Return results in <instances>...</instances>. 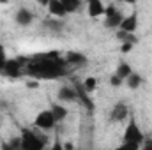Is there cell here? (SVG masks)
I'll use <instances>...</instances> for the list:
<instances>
[{
  "mask_svg": "<svg viewBox=\"0 0 152 150\" xmlns=\"http://www.w3.org/2000/svg\"><path fill=\"white\" fill-rule=\"evenodd\" d=\"M5 53H4V48L0 46V71H2V67H4V64H5Z\"/></svg>",
  "mask_w": 152,
  "mask_h": 150,
  "instance_id": "cell-21",
  "label": "cell"
},
{
  "mask_svg": "<svg viewBox=\"0 0 152 150\" xmlns=\"http://www.w3.org/2000/svg\"><path fill=\"white\" fill-rule=\"evenodd\" d=\"M2 73L9 78H18L21 74V62L20 60H12V58H7L4 67H2Z\"/></svg>",
  "mask_w": 152,
  "mask_h": 150,
  "instance_id": "cell-8",
  "label": "cell"
},
{
  "mask_svg": "<svg viewBox=\"0 0 152 150\" xmlns=\"http://www.w3.org/2000/svg\"><path fill=\"white\" fill-rule=\"evenodd\" d=\"M51 111L55 115L57 122H64V120L67 118V115H69V110H67L64 104H53V106H51Z\"/></svg>",
  "mask_w": 152,
  "mask_h": 150,
  "instance_id": "cell-13",
  "label": "cell"
},
{
  "mask_svg": "<svg viewBox=\"0 0 152 150\" xmlns=\"http://www.w3.org/2000/svg\"><path fill=\"white\" fill-rule=\"evenodd\" d=\"M44 145H46V141L42 140L41 134H37L32 129H23V133H21V147L23 149L37 150V149H42Z\"/></svg>",
  "mask_w": 152,
  "mask_h": 150,
  "instance_id": "cell-4",
  "label": "cell"
},
{
  "mask_svg": "<svg viewBox=\"0 0 152 150\" xmlns=\"http://www.w3.org/2000/svg\"><path fill=\"white\" fill-rule=\"evenodd\" d=\"M48 2H50V0H36V4L41 5V7H46V5H48Z\"/></svg>",
  "mask_w": 152,
  "mask_h": 150,
  "instance_id": "cell-22",
  "label": "cell"
},
{
  "mask_svg": "<svg viewBox=\"0 0 152 150\" xmlns=\"http://www.w3.org/2000/svg\"><path fill=\"white\" fill-rule=\"evenodd\" d=\"M96 88H97V78H94V76L85 78V81H83V92L85 94H92Z\"/></svg>",
  "mask_w": 152,
  "mask_h": 150,
  "instance_id": "cell-17",
  "label": "cell"
},
{
  "mask_svg": "<svg viewBox=\"0 0 152 150\" xmlns=\"http://www.w3.org/2000/svg\"><path fill=\"white\" fill-rule=\"evenodd\" d=\"M110 117H112L113 122H124V120L129 117V108H127V104H124V103H117V104H113Z\"/></svg>",
  "mask_w": 152,
  "mask_h": 150,
  "instance_id": "cell-10",
  "label": "cell"
},
{
  "mask_svg": "<svg viewBox=\"0 0 152 150\" xmlns=\"http://www.w3.org/2000/svg\"><path fill=\"white\" fill-rule=\"evenodd\" d=\"M120 50H122V53H129V51L133 50V42H129V41H126V42L122 44V48H120Z\"/></svg>",
  "mask_w": 152,
  "mask_h": 150,
  "instance_id": "cell-20",
  "label": "cell"
},
{
  "mask_svg": "<svg viewBox=\"0 0 152 150\" xmlns=\"http://www.w3.org/2000/svg\"><path fill=\"white\" fill-rule=\"evenodd\" d=\"M57 124L58 122H57L55 115L51 111V108L50 110H41L34 118V127L39 129V131H51V129H55Z\"/></svg>",
  "mask_w": 152,
  "mask_h": 150,
  "instance_id": "cell-3",
  "label": "cell"
},
{
  "mask_svg": "<svg viewBox=\"0 0 152 150\" xmlns=\"http://www.w3.org/2000/svg\"><path fill=\"white\" fill-rule=\"evenodd\" d=\"M136 28H138V14L136 12H133L129 16H124L120 25H118V30L126 32V34H134Z\"/></svg>",
  "mask_w": 152,
  "mask_h": 150,
  "instance_id": "cell-6",
  "label": "cell"
},
{
  "mask_svg": "<svg viewBox=\"0 0 152 150\" xmlns=\"http://www.w3.org/2000/svg\"><path fill=\"white\" fill-rule=\"evenodd\" d=\"M122 18H124V14L118 9H115L113 5H110V7L104 9V25L108 28H118Z\"/></svg>",
  "mask_w": 152,
  "mask_h": 150,
  "instance_id": "cell-5",
  "label": "cell"
},
{
  "mask_svg": "<svg viewBox=\"0 0 152 150\" xmlns=\"http://www.w3.org/2000/svg\"><path fill=\"white\" fill-rule=\"evenodd\" d=\"M28 73L37 78H55V76H60L64 73V67L60 66V62L57 60H51L48 57L44 58H37V60H32L28 66H27Z\"/></svg>",
  "mask_w": 152,
  "mask_h": 150,
  "instance_id": "cell-1",
  "label": "cell"
},
{
  "mask_svg": "<svg viewBox=\"0 0 152 150\" xmlns=\"http://www.w3.org/2000/svg\"><path fill=\"white\" fill-rule=\"evenodd\" d=\"M131 73H133V69H131V66H129V64H126V62L118 64V66H117V71H115V74L120 76L124 81H126V78L131 74Z\"/></svg>",
  "mask_w": 152,
  "mask_h": 150,
  "instance_id": "cell-18",
  "label": "cell"
},
{
  "mask_svg": "<svg viewBox=\"0 0 152 150\" xmlns=\"http://www.w3.org/2000/svg\"><path fill=\"white\" fill-rule=\"evenodd\" d=\"M66 62H67L69 66H83V64L87 62V58H85L81 53H75V51H71V53L67 55Z\"/></svg>",
  "mask_w": 152,
  "mask_h": 150,
  "instance_id": "cell-15",
  "label": "cell"
},
{
  "mask_svg": "<svg viewBox=\"0 0 152 150\" xmlns=\"http://www.w3.org/2000/svg\"><path fill=\"white\" fill-rule=\"evenodd\" d=\"M34 12L30 11V9H27V7H20L18 9V12H16V23L20 25V27H28L32 21H34Z\"/></svg>",
  "mask_w": 152,
  "mask_h": 150,
  "instance_id": "cell-11",
  "label": "cell"
},
{
  "mask_svg": "<svg viewBox=\"0 0 152 150\" xmlns=\"http://www.w3.org/2000/svg\"><path fill=\"white\" fill-rule=\"evenodd\" d=\"M62 4H64V7H66V11H67V14H71V12H76V11H80L81 9V0H60Z\"/></svg>",
  "mask_w": 152,
  "mask_h": 150,
  "instance_id": "cell-16",
  "label": "cell"
},
{
  "mask_svg": "<svg viewBox=\"0 0 152 150\" xmlns=\"http://www.w3.org/2000/svg\"><path fill=\"white\" fill-rule=\"evenodd\" d=\"M46 9H48V12H50L53 18H66V16H67V11H66L64 4H62L60 0H50L48 5H46Z\"/></svg>",
  "mask_w": 152,
  "mask_h": 150,
  "instance_id": "cell-12",
  "label": "cell"
},
{
  "mask_svg": "<svg viewBox=\"0 0 152 150\" xmlns=\"http://www.w3.org/2000/svg\"><path fill=\"white\" fill-rule=\"evenodd\" d=\"M110 83H112V87H120V85H124V79H122L120 76L113 74L112 78H110Z\"/></svg>",
  "mask_w": 152,
  "mask_h": 150,
  "instance_id": "cell-19",
  "label": "cell"
},
{
  "mask_svg": "<svg viewBox=\"0 0 152 150\" xmlns=\"http://www.w3.org/2000/svg\"><path fill=\"white\" fill-rule=\"evenodd\" d=\"M143 140H145V136H143L140 125L136 122H129L124 131V145L129 149H138V147H142Z\"/></svg>",
  "mask_w": 152,
  "mask_h": 150,
  "instance_id": "cell-2",
  "label": "cell"
},
{
  "mask_svg": "<svg viewBox=\"0 0 152 150\" xmlns=\"http://www.w3.org/2000/svg\"><path fill=\"white\" fill-rule=\"evenodd\" d=\"M142 81H143V79H142V76H140V74H136V73H131V74L126 78V81H124V83H126V85H127L131 90H136V88L142 85Z\"/></svg>",
  "mask_w": 152,
  "mask_h": 150,
  "instance_id": "cell-14",
  "label": "cell"
},
{
  "mask_svg": "<svg viewBox=\"0 0 152 150\" xmlns=\"http://www.w3.org/2000/svg\"><path fill=\"white\" fill-rule=\"evenodd\" d=\"M85 9H87V14L90 18H101L104 16V4L103 0H87L85 2Z\"/></svg>",
  "mask_w": 152,
  "mask_h": 150,
  "instance_id": "cell-7",
  "label": "cell"
},
{
  "mask_svg": "<svg viewBox=\"0 0 152 150\" xmlns=\"http://www.w3.org/2000/svg\"><path fill=\"white\" fill-rule=\"evenodd\" d=\"M0 4H9V0H0Z\"/></svg>",
  "mask_w": 152,
  "mask_h": 150,
  "instance_id": "cell-24",
  "label": "cell"
},
{
  "mask_svg": "<svg viewBox=\"0 0 152 150\" xmlns=\"http://www.w3.org/2000/svg\"><path fill=\"white\" fill-rule=\"evenodd\" d=\"M57 97H58V101H60V103H75V101H78V92H76L73 87L64 85V87H60V88H58Z\"/></svg>",
  "mask_w": 152,
  "mask_h": 150,
  "instance_id": "cell-9",
  "label": "cell"
},
{
  "mask_svg": "<svg viewBox=\"0 0 152 150\" xmlns=\"http://www.w3.org/2000/svg\"><path fill=\"white\" fill-rule=\"evenodd\" d=\"M122 2H124V4H131V5L136 4V0H122Z\"/></svg>",
  "mask_w": 152,
  "mask_h": 150,
  "instance_id": "cell-23",
  "label": "cell"
}]
</instances>
